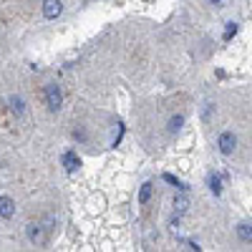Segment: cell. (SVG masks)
<instances>
[{
  "mask_svg": "<svg viewBox=\"0 0 252 252\" xmlns=\"http://www.w3.org/2000/svg\"><path fill=\"white\" fill-rule=\"evenodd\" d=\"M46 106L51 109V111H58L61 109V103H63V96H61V89L56 86V83H48L46 86Z\"/></svg>",
  "mask_w": 252,
  "mask_h": 252,
  "instance_id": "obj_1",
  "label": "cell"
},
{
  "mask_svg": "<svg viewBox=\"0 0 252 252\" xmlns=\"http://www.w3.org/2000/svg\"><path fill=\"white\" fill-rule=\"evenodd\" d=\"M217 146H220V152H222V154H232V152H235V146H237V136H235L232 131H224V134H220Z\"/></svg>",
  "mask_w": 252,
  "mask_h": 252,
  "instance_id": "obj_2",
  "label": "cell"
},
{
  "mask_svg": "<svg viewBox=\"0 0 252 252\" xmlns=\"http://www.w3.org/2000/svg\"><path fill=\"white\" fill-rule=\"evenodd\" d=\"M28 240L33 245H46L48 235L43 232V227H40V224H28Z\"/></svg>",
  "mask_w": 252,
  "mask_h": 252,
  "instance_id": "obj_3",
  "label": "cell"
},
{
  "mask_svg": "<svg viewBox=\"0 0 252 252\" xmlns=\"http://www.w3.org/2000/svg\"><path fill=\"white\" fill-rule=\"evenodd\" d=\"M61 10H63V5H61V0H43V15L46 18H58L61 15Z\"/></svg>",
  "mask_w": 252,
  "mask_h": 252,
  "instance_id": "obj_4",
  "label": "cell"
},
{
  "mask_svg": "<svg viewBox=\"0 0 252 252\" xmlns=\"http://www.w3.org/2000/svg\"><path fill=\"white\" fill-rule=\"evenodd\" d=\"M15 215V202L10 197H0V217H13Z\"/></svg>",
  "mask_w": 252,
  "mask_h": 252,
  "instance_id": "obj_5",
  "label": "cell"
},
{
  "mask_svg": "<svg viewBox=\"0 0 252 252\" xmlns=\"http://www.w3.org/2000/svg\"><path fill=\"white\" fill-rule=\"evenodd\" d=\"M63 166H66L68 172H76V169H78L81 159L76 157V152H66V154H63Z\"/></svg>",
  "mask_w": 252,
  "mask_h": 252,
  "instance_id": "obj_6",
  "label": "cell"
},
{
  "mask_svg": "<svg viewBox=\"0 0 252 252\" xmlns=\"http://www.w3.org/2000/svg\"><path fill=\"white\" fill-rule=\"evenodd\" d=\"M209 192H212V194H222V179L217 177V174H209Z\"/></svg>",
  "mask_w": 252,
  "mask_h": 252,
  "instance_id": "obj_7",
  "label": "cell"
},
{
  "mask_svg": "<svg viewBox=\"0 0 252 252\" xmlns=\"http://www.w3.org/2000/svg\"><path fill=\"white\" fill-rule=\"evenodd\" d=\"M237 237H240V240H245V242H252V227L240 224V227H237Z\"/></svg>",
  "mask_w": 252,
  "mask_h": 252,
  "instance_id": "obj_8",
  "label": "cell"
},
{
  "mask_svg": "<svg viewBox=\"0 0 252 252\" xmlns=\"http://www.w3.org/2000/svg\"><path fill=\"white\" fill-rule=\"evenodd\" d=\"M10 111H13L15 116H20V114H23V98L13 96V98H10Z\"/></svg>",
  "mask_w": 252,
  "mask_h": 252,
  "instance_id": "obj_9",
  "label": "cell"
},
{
  "mask_svg": "<svg viewBox=\"0 0 252 252\" xmlns=\"http://www.w3.org/2000/svg\"><path fill=\"white\" fill-rule=\"evenodd\" d=\"M149 197H152V184L146 182V184L141 187V192H139V202H141V204H146V202H149Z\"/></svg>",
  "mask_w": 252,
  "mask_h": 252,
  "instance_id": "obj_10",
  "label": "cell"
},
{
  "mask_svg": "<svg viewBox=\"0 0 252 252\" xmlns=\"http://www.w3.org/2000/svg\"><path fill=\"white\" fill-rule=\"evenodd\" d=\"M187 204H189V202H187V197H179V199H174V209H177V217L187 212Z\"/></svg>",
  "mask_w": 252,
  "mask_h": 252,
  "instance_id": "obj_11",
  "label": "cell"
},
{
  "mask_svg": "<svg viewBox=\"0 0 252 252\" xmlns=\"http://www.w3.org/2000/svg\"><path fill=\"white\" fill-rule=\"evenodd\" d=\"M182 124H184V119H182V116H172V121H169V134H177Z\"/></svg>",
  "mask_w": 252,
  "mask_h": 252,
  "instance_id": "obj_12",
  "label": "cell"
},
{
  "mask_svg": "<svg viewBox=\"0 0 252 252\" xmlns=\"http://www.w3.org/2000/svg\"><path fill=\"white\" fill-rule=\"evenodd\" d=\"M235 31H237V23H227V31H224V38L229 40V38H232V35H235Z\"/></svg>",
  "mask_w": 252,
  "mask_h": 252,
  "instance_id": "obj_13",
  "label": "cell"
},
{
  "mask_svg": "<svg viewBox=\"0 0 252 252\" xmlns=\"http://www.w3.org/2000/svg\"><path fill=\"white\" fill-rule=\"evenodd\" d=\"M209 3H212V5H217V8H224V5H229V3H232V0H209Z\"/></svg>",
  "mask_w": 252,
  "mask_h": 252,
  "instance_id": "obj_14",
  "label": "cell"
},
{
  "mask_svg": "<svg viewBox=\"0 0 252 252\" xmlns=\"http://www.w3.org/2000/svg\"><path fill=\"white\" fill-rule=\"evenodd\" d=\"M164 179H166V182H172V184H177V187H182V184H179V182H177L172 174H164ZM182 189H184V187H182Z\"/></svg>",
  "mask_w": 252,
  "mask_h": 252,
  "instance_id": "obj_15",
  "label": "cell"
}]
</instances>
